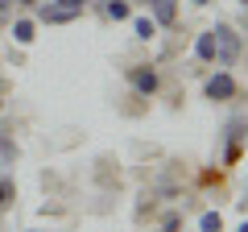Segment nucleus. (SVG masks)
Listing matches in <instances>:
<instances>
[{"instance_id":"5","label":"nucleus","mask_w":248,"mask_h":232,"mask_svg":"<svg viewBox=\"0 0 248 232\" xmlns=\"http://www.w3.org/2000/svg\"><path fill=\"white\" fill-rule=\"evenodd\" d=\"M145 4L153 9V21L157 25H174L178 21V0H145Z\"/></svg>"},{"instance_id":"17","label":"nucleus","mask_w":248,"mask_h":232,"mask_svg":"<svg viewBox=\"0 0 248 232\" xmlns=\"http://www.w3.org/2000/svg\"><path fill=\"white\" fill-rule=\"evenodd\" d=\"M236 232H248V220H244V224H240V228H236Z\"/></svg>"},{"instance_id":"16","label":"nucleus","mask_w":248,"mask_h":232,"mask_svg":"<svg viewBox=\"0 0 248 232\" xmlns=\"http://www.w3.org/2000/svg\"><path fill=\"white\" fill-rule=\"evenodd\" d=\"M190 4H199V9H203V4H211V0H190Z\"/></svg>"},{"instance_id":"10","label":"nucleus","mask_w":248,"mask_h":232,"mask_svg":"<svg viewBox=\"0 0 248 232\" xmlns=\"http://www.w3.org/2000/svg\"><path fill=\"white\" fill-rule=\"evenodd\" d=\"M199 232H223V215L219 212H203L199 215Z\"/></svg>"},{"instance_id":"8","label":"nucleus","mask_w":248,"mask_h":232,"mask_svg":"<svg viewBox=\"0 0 248 232\" xmlns=\"http://www.w3.org/2000/svg\"><path fill=\"white\" fill-rule=\"evenodd\" d=\"M104 17L108 21H128V17H133V9H128V0H108V4H104Z\"/></svg>"},{"instance_id":"18","label":"nucleus","mask_w":248,"mask_h":232,"mask_svg":"<svg viewBox=\"0 0 248 232\" xmlns=\"http://www.w3.org/2000/svg\"><path fill=\"white\" fill-rule=\"evenodd\" d=\"M240 4H248V0H240Z\"/></svg>"},{"instance_id":"9","label":"nucleus","mask_w":248,"mask_h":232,"mask_svg":"<svg viewBox=\"0 0 248 232\" xmlns=\"http://www.w3.org/2000/svg\"><path fill=\"white\" fill-rule=\"evenodd\" d=\"M133 33L141 37V42H149V37L157 33V21H153V17H137V21H133Z\"/></svg>"},{"instance_id":"7","label":"nucleus","mask_w":248,"mask_h":232,"mask_svg":"<svg viewBox=\"0 0 248 232\" xmlns=\"http://www.w3.org/2000/svg\"><path fill=\"white\" fill-rule=\"evenodd\" d=\"M195 58H203V63H215V37H211V29L195 37Z\"/></svg>"},{"instance_id":"4","label":"nucleus","mask_w":248,"mask_h":232,"mask_svg":"<svg viewBox=\"0 0 248 232\" xmlns=\"http://www.w3.org/2000/svg\"><path fill=\"white\" fill-rule=\"evenodd\" d=\"M128 83H133L141 96H153V91H157V71H153V66H133V71H128Z\"/></svg>"},{"instance_id":"6","label":"nucleus","mask_w":248,"mask_h":232,"mask_svg":"<svg viewBox=\"0 0 248 232\" xmlns=\"http://www.w3.org/2000/svg\"><path fill=\"white\" fill-rule=\"evenodd\" d=\"M33 37H37V21L21 17L17 25H13V42H17V46H29V42H33Z\"/></svg>"},{"instance_id":"1","label":"nucleus","mask_w":248,"mask_h":232,"mask_svg":"<svg viewBox=\"0 0 248 232\" xmlns=\"http://www.w3.org/2000/svg\"><path fill=\"white\" fill-rule=\"evenodd\" d=\"M211 37H215V63L232 66V63L240 58V33H236L232 25H215Z\"/></svg>"},{"instance_id":"12","label":"nucleus","mask_w":248,"mask_h":232,"mask_svg":"<svg viewBox=\"0 0 248 232\" xmlns=\"http://www.w3.org/2000/svg\"><path fill=\"white\" fill-rule=\"evenodd\" d=\"M9 195H13V182H9V179H4V182H0V207L9 203Z\"/></svg>"},{"instance_id":"2","label":"nucleus","mask_w":248,"mask_h":232,"mask_svg":"<svg viewBox=\"0 0 248 232\" xmlns=\"http://www.w3.org/2000/svg\"><path fill=\"white\" fill-rule=\"evenodd\" d=\"M79 17V9H71V4H62V0H46L42 9H37V21H46V25H66V21Z\"/></svg>"},{"instance_id":"15","label":"nucleus","mask_w":248,"mask_h":232,"mask_svg":"<svg viewBox=\"0 0 248 232\" xmlns=\"http://www.w3.org/2000/svg\"><path fill=\"white\" fill-rule=\"evenodd\" d=\"M17 4H21V9H29V4H37V0H17Z\"/></svg>"},{"instance_id":"19","label":"nucleus","mask_w":248,"mask_h":232,"mask_svg":"<svg viewBox=\"0 0 248 232\" xmlns=\"http://www.w3.org/2000/svg\"><path fill=\"white\" fill-rule=\"evenodd\" d=\"M33 232H37V228H33Z\"/></svg>"},{"instance_id":"3","label":"nucleus","mask_w":248,"mask_h":232,"mask_svg":"<svg viewBox=\"0 0 248 232\" xmlns=\"http://www.w3.org/2000/svg\"><path fill=\"white\" fill-rule=\"evenodd\" d=\"M203 91H207V99H232V96H236V79H232L228 71H215L211 79H207Z\"/></svg>"},{"instance_id":"11","label":"nucleus","mask_w":248,"mask_h":232,"mask_svg":"<svg viewBox=\"0 0 248 232\" xmlns=\"http://www.w3.org/2000/svg\"><path fill=\"white\" fill-rule=\"evenodd\" d=\"M178 224H182V215H166V224H161V232H178Z\"/></svg>"},{"instance_id":"14","label":"nucleus","mask_w":248,"mask_h":232,"mask_svg":"<svg viewBox=\"0 0 248 232\" xmlns=\"http://www.w3.org/2000/svg\"><path fill=\"white\" fill-rule=\"evenodd\" d=\"M62 4H71V9H83V4H91V0H62Z\"/></svg>"},{"instance_id":"13","label":"nucleus","mask_w":248,"mask_h":232,"mask_svg":"<svg viewBox=\"0 0 248 232\" xmlns=\"http://www.w3.org/2000/svg\"><path fill=\"white\" fill-rule=\"evenodd\" d=\"M9 9H13V0H0V21L9 17Z\"/></svg>"}]
</instances>
